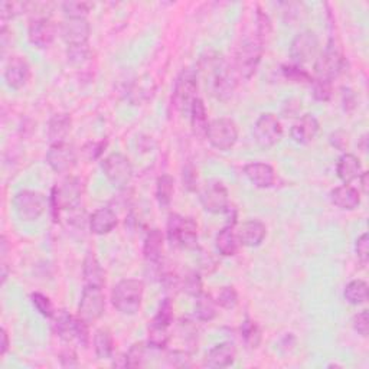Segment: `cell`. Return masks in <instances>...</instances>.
I'll return each mask as SVG.
<instances>
[{
	"instance_id": "1",
	"label": "cell",
	"mask_w": 369,
	"mask_h": 369,
	"mask_svg": "<svg viewBox=\"0 0 369 369\" xmlns=\"http://www.w3.org/2000/svg\"><path fill=\"white\" fill-rule=\"evenodd\" d=\"M204 74L207 78V86L214 95L225 100L232 95L234 88L237 86V74L231 71L229 66L221 57H208L202 61Z\"/></svg>"
},
{
	"instance_id": "2",
	"label": "cell",
	"mask_w": 369,
	"mask_h": 369,
	"mask_svg": "<svg viewBox=\"0 0 369 369\" xmlns=\"http://www.w3.org/2000/svg\"><path fill=\"white\" fill-rule=\"evenodd\" d=\"M144 294V284L140 280L126 278L115 284L111 293L113 306L123 314L131 316L136 314L143 301Z\"/></svg>"
},
{
	"instance_id": "3",
	"label": "cell",
	"mask_w": 369,
	"mask_h": 369,
	"mask_svg": "<svg viewBox=\"0 0 369 369\" xmlns=\"http://www.w3.org/2000/svg\"><path fill=\"white\" fill-rule=\"evenodd\" d=\"M263 53H264V38H261L258 33L257 35L245 38L238 46L236 55L234 71H236L237 77L244 79L253 77L261 61Z\"/></svg>"
},
{
	"instance_id": "4",
	"label": "cell",
	"mask_w": 369,
	"mask_h": 369,
	"mask_svg": "<svg viewBox=\"0 0 369 369\" xmlns=\"http://www.w3.org/2000/svg\"><path fill=\"white\" fill-rule=\"evenodd\" d=\"M167 240L173 247L193 249L198 247V224L192 218L172 214L167 221Z\"/></svg>"
},
{
	"instance_id": "5",
	"label": "cell",
	"mask_w": 369,
	"mask_h": 369,
	"mask_svg": "<svg viewBox=\"0 0 369 369\" xmlns=\"http://www.w3.org/2000/svg\"><path fill=\"white\" fill-rule=\"evenodd\" d=\"M82 198V183L77 178H66L57 187L53 188L51 198V209L54 214L65 209H75L81 204Z\"/></svg>"
},
{
	"instance_id": "6",
	"label": "cell",
	"mask_w": 369,
	"mask_h": 369,
	"mask_svg": "<svg viewBox=\"0 0 369 369\" xmlns=\"http://www.w3.org/2000/svg\"><path fill=\"white\" fill-rule=\"evenodd\" d=\"M198 75L192 68L183 70L176 82L172 94V106L179 113H187L191 110L192 103L198 98Z\"/></svg>"
},
{
	"instance_id": "7",
	"label": "cell",
	"mask_w": 369,
	"mask_h": 369,
	"mask_svg": "<svg viewBox=\"0 0 369 369\" xmlns=\"http://www.w3.org/2000/svg\"><path fill=\"white\" fill-rule=\"evenodd\" d=\"M345 66V58L341 49L334 45V42H329L325 51L319 55L314 62V74L316 79L333 81L337 78Z\"/></svg>"
},
{
	"instance_id": "8",
	"label": "cell",
	"mask_w": 369,
	"mask_h": 369,
	"mask_svg": "<svg viewBox=\"0 0 369 369\" xmlns=\"http://www.w3.org/2000/svg\"><path fill=\"white\" fill-rule=\"evenodd\" d=\"M13 207L22 221H37L46 209V199L37 191H21L13 199Z\"/></svg>"
},
{
	"instance_id": "9",
	"label": "cell",
	"mask_w": 369,
	"mask_h": 369,
	"mask_svg": "<svg viewBox=\"0 0 369 369\" xmlns=\"http://www.w3.org/2000/svg\"><path fill=\"white\" fill-rule=\"evenodd\" d=\"M207 139L215 149L227 152L238 140V127L231 119L212 120L207 130Z\"/></svg>"
},
{
	"instance_id": "10",
	"label": "cell",
	"mask_w": 369,
	"mask_h": 369,
	"mask_svg": "<svg viewBox=\"0 0 369 369\" xmlns=\"http://www.w3.org/2000/svg\"><path fill=\"white\" fill-rule=\"evenodd\" d=\"M199 200L204 209L211 214H221L229 208V198L221 180L211 179L199 189Z\"/></svg>"
},
{
	"instance_id": "11",
	"label": "cell",
	"mask_w": 369,
	"mask_h": 369,
	"mask_svg": "<svg viewBox=\"0 0 369 369\" xmlns=\"http://www.w3.org/2000/svg\"><path fill=\"white\" fill-rule=\"evenodd\" d=\"M254 140L263 149H270L276 146L283 138V127L277 115L273 113L261 114L253 129Z\"/></svg>"
},
{
	"instance_id": "12",
	"label": "cell",
	"mask_w": 369,
	"mask_h": 369,
	"mask_svg": "<svg viewBox=\"0 0 369 369\" xmlns=\"http://www.w3.org/2000/svg\"><path fill=\"white\" fill-rule=\"evenodd\" d=\"M106 310V297L103 289L86 286L82 290V296L78 306V317L88 325L97 322L104 314Z\"/></svg>"
},
{
	"instance_id": "13",
	"label": "cell",
	"mask_w": 369,
	"mask_h": 369,
	"mask_svg": "<svg viewBox=\"0 0 369 369\" xmlns=\"http://www.w3.org/2000/svg\"><path fill=\"white\" fill-rule=\"evenodd\" d=\"M103 172L115 188H126L133 178V166L127 156L113 153L103 162Z\"/></svg>"
},
{
	"instance_id": "14",
	"label": "cell",
	"mask_w": 369,
	"mask_h": 369,
	"mask_svg": "<svg viewBox=\"0 0 369 369\" xmlns=\"http://www.w3.org/2000/svg\"><path fill=\"white\" fill-rule=\"evenodd\" d=\"M319 49L317 35L312 30H305L296 35L290 45V57L296 65H303L316 57Z\"/></svg>"
},
{
	"instance_id": "15",
	"label": "cell",
	"mask_w": 369,
	"mask_h": 369,
	"mask_svg": "<svg viewBox=\"0 0 369 369\" xmlns=\"http://www.w3.org/2000/svg\"><path fill=\"white\" fill-rule=\"evenodd\" d=\"M59 33L70 48L84 46L90 39L91 26L86 18H66L59 28Z\"/></svg>"
},
{
	"instance_id": "16",
	"label": "cell",
	"mask_w": 369,
	"mask_h": 369,
	"mask_svg": "<svg viewBox=\"0 0 369 369\" xmlns=\"http://www.w3.org/2000/svg\"><path fill=\"white\" fill-rule=\"evenodd\" d=\"M46 163L57 173L70 172L77 164V152L68 143L51 144L46 155Z\"/></svg>"
},
{
	"instance_id": "17",
	"label": "cell",
	"mask_w": 369,
	"mask_h": 369,
	"mask_svg": "<svg viewBox=\"0 0 369 369\" xmlns=\"http://www.w3.org/2000/svg\"><path fill=\"white\" fill-rule=\"evenodd\" d=\"M28 38L37 48H49L57 38V26L49 18L33 19L28 29Z\"/></svg>"
},
{
	"instance_id": "18",
	"label": "cell",
	"mask_w": 369,
	"mask_h": 369,
	"mask_svg": "<svg viewBox=\"0 0 369 369\" xmlns=\"http://www.w3.org/2000/svg\"><path fill=\"white\" fill-rule=\"evenodd\" d=\"M30 78V66L22 57H12L5 68V81L13 90L25 87Z\"/></svg>"
},
{
	"instance_id": "19",
	"label": "cell",
	"mask_w": 369,
	"mask_h": 369,
	"mask_svg": "<svg viewBox=\"0 0 369 369\" xmlns=\"http://www.w3.org/2000/svg\"><path fill=\"white\" fill-rule=\"evenodd\" d=\"M319 130H321V124L316 117L313 114H305L293 124L290 136L299 144H309L316 139Z\"/></svg>"
},
{
	"instance_id": "20",
	"label": "cell",
	"mask_w": 369,
	"mask_h": 369,
	"mask_svg": "<svg viewBox=\"0 0 369 369\" xmlns=\"http://www.w3.org/2000/svg\"><path fill=\"white\" fill-rule=\"evenodd\" d=\"M237 349L231 342H223L215 345L204 359V365L208 368H227L236 362Z\"/></svg>"
},
{
	"instance_id": "21",
	"label": "cell",
	"mask_w": 369,
	"mask_h": 369,
	"mask_svg": "<svg viewBox=\"0 0 369 369\" xmlns=\"http://www.w3.org/2000/svg\"><path fill=\"white\" fill-rule=\"evenodd\" d=\"M244 173H245L247 179L253 183L254 187H257L260 189L272 188L274 184V180H276L274 169L267 163H260V162L248 163L244 167Z\"/></svg>"
},
{
	"instance_id": "22",
	"label": "cell",
	"mask_w": 369,
	"mask_h": 369,
	"mask_svg": "<svg viewBox=\"0 0 369 369\" xmlns=\"http://www.w3.org/2000/svg\"><path fill=\"white\" fill-rule=\"evenodd\" d=\"M73 120L71 115L66 113H58L51 117L48 123V140L51 144L65 143V139L68 138L71 131Z\"/></svg>"
},
{
	"instance_id": "23",
	"label": "cell",
	"mask_w": 369,
	"mask_h": 369,
	"mask_svg": "<svg viewBox=\"0 0 369 369\" xmlns=\"http://www.w3.org/2000/svg\"><path fill=\"white\" fill-rule=\"evenodd\" d=\"M267 234V228L261 221L251 220L244 223L240 229L237 231V237L240 241V245L244 247H258Z\"/></svg>"
},
{
	"instance_id": "24",
	"label": "cell",
	"mask_w": 369,
	"mask_h": 369,
	"mask_svg": "<svg viewBox=\"0 0 369 369\" xmlns=\"http://www.w3.org/2000/svg\"><path fill=\"white\" fill-rule=\"evenodd\" d=\"M117 224H119V218L111 208H100L90 216V229L95 236H106L117 227Z\"/></svg>"
},
{
	"instance_id": "25",
	"label": "cell",
	"mask_w": 369,
	"mask_h": 369,
	"mask_svg": "<svg viewBox=\"0 0 369 369\" xmlns=\"http://www.w3.org/2000/svg\"><path fill=\"white\" fill-rule=\"evenodd\" d=\"M330 200L334 207L345 211H354L361 204L359 191L350 184H342L330 192Z\"/></svg>"
},
{
	"instance_id": "26",
	"label": "cell",
	"mask_w": 369,
	"mask_h": 369,
	"mask_svg": "<svg viewBox=\"0 0 369 369\" xmlns=\"http://www.w3.org/2000/svg\"><path fill=\"white\" fill-rule=\"evenodd\" d=\"M82 274H84V281H86V286L100 287V289L104 287L106 273L103 270L102 264H100V261L93 253H88L86 260H84Z\"/></svg>"
},
{
	"instance_id": "27",
	"label": "cell",
	"mask_w": 369,
	"mask_h": 369,
	"mask_svg": "<svg viewBox=\"0 0 369 369\" xmlns=\"http://www.w3.org/2000/svg\"><path fill=\"white\" fill-rule=\"evenodd\" d=\"M163 234L160 229H150L144 240L143 254L149 264L159 265L163 256Z\"/></svg>"
},
{
	"instance_id": "28",
	"label": "cell",
	"mask_w": 369,
	"mask_h": 369,
	"mask_svg": "<svg viewBox=\"0 0 369 369\" xmlns=\"http://www.w3.org/2000/svg\"><path fill=\"white\" fill-rule=\"evenodd\" d=\"M337 173H338V178L345 184H349L350 182L359 179V176L362 175L361 160L355 155H350V153L342 155L337 164Z\"/></svg>"
},
{
	"instance_id": "29",
	"label": "cell",
	"mask_w": 369,
	"mask_h": 369,
	"mask_svg": "<svg viewBox=\"0 0 369 369\" xmlns=\"http://www.w3.org/2000/svg\"><path fill=\"white\" fill-rule=\"evenodd\" d=\"M215 245H216V249L225 257H232L237 254L240 241H238L236 229H234V225H227L216 234Z\"/></svg>"
},
{
	"instance_id": "30",
	"label": "cell",
	"mask_w": 369,
	"mask_h": 369,
	"mask_svg": "<svg viewBox=\"0 0 369 369\" xmlns=\"http://www.w3.org/2000/svg\"><path fill=\"white\" fill-rule=\"evenodd\" d=\"M191 127L192 133L198 139L207 138V130H208V113L204 102L200 98H196L191 106Z\"/></svg>"
},
{
	"instance_id": "31",
	"label": "cell",
	"mask_w": 369,
	"mask_h": 369,
	"mask_svg": "<svg viewBox=\"0 0 369 369\" xmlns=\"http://www.w3.org/2000/svg\"><path fill=\"white\" fill-rule=\"evenodd\" d=\"M53 319V328L58 337L64 341L74 339L75 317H73L66 310H55Z\"/></svg>"
},
{
	"instance_id": "32",
	"label": "cell",
	"mask_w": 369,
	"mask_h": 369,
	"mask_svg": "<svg viewBox=\"0 0 369 369\" xmlns=\"http://www.w3.org/2000/svg\"><path fill=\"white\" fill-rule=\"evenodd\" d=\"M94 350L98 359H110L114 354L113 334L108 329H98L94 334Z\"/></svg>"
},
{
	"instance_id": "33",
	"label": "cell",
	"mask_w": 369,
	"mask_h": 369,
	"mask_svg": "<svg viewBox=\"0 0 369 369\" xmlns=\"http://www.w3.org/2000/svg\"><path fill=\"white\" fill-rule=\"evenodd\" d=\"M216 301L215 299L208 293H200L196 297L195 305V316L200 322H211L216 316Z\"/></svg>"
},
{
	"instance_id": "34",
	"label": "cell",
	"mask_w": 369,
	"mask_h": 369,
	"mask_svg": "<svg viewBox=\"0 0 369 369\" xmlns=\"http://www.w3.org/2000/svg\"><path fill=\"white\" fill-rule=\"evenodd\" d=\"M152 345L139 342L134 343L129 352L126 354V366L129 368H143L147 365V358H149V352L152 350Z\"/></svg>"
},
{
	"instance_id": "35",
	"label": "cell",
	"mask_w": 369,
	"mask_h": 369,
	"mask_svg": "<svg viewBox=\"0 0 369 369\" xmlns=\"http://www.w3.org/2000/svg\"><path fill=\"white\" fill-rule=\"evenodd\" d=\"M175 192V180L171 175H162L156 183V199L162 208H167L172 202Z\"/></svg>"
},
{
	"instance_id": "36",
	"label": "cell",
	"mask_w": 369,
	"mask_h": 369,
	"mask_svg": "<svg viewBox=\"0 0 369 369\" xmlns=\"http://www.w3.org/2000/svg\"><path fill=\"white\" fill-rule=\"evenodd\" d=\"M345 300L350 305H362L368 299V284L363 280L350 281L343 292Z\"/></svg>"
},
{
	"instance_id": "37",
	"label": "cell",
	"mask_w": 369,
	"mask_h": 369,
	"mask_svg": "<svg viewBox=\"0 0 369 369\" xmlns=\"http://www.w3.org/2000/svg\"><path fill=\"white\" fill-rule=\"evenodd\" d=\"M241 334H243V339L247 343V346L253 348V349L258 348V345L261 342V330L254 321H251V319H245L243 326H241Z\"/></svg>"
},
{
	"instance_id": "38",
	"label": "cell",
	"mask_w": 369,
	"mask_h": 369,
	"mask_svg": "<svg viewBox=\"0 0 369 369\" xmlns=\"http://www.w3.org/2000/svg\"><path fill=\"white\" fill-rule=\"evenodd\" d=\"M215 301L220 308L225 310H232V309H236L238 305V293L232 286L223 287L220 293H218Z\"/></svg>"
},
{
	"instance_id": "39",
	"label": "cell",
	"mask_w": 369,
	"mask_h": 369,
	"mask_svg": "<svg viewBox=\"0 0 369 369\" xmlns=\"http://www.w3.org/2000/svg\"><path fill=\"white\" fill-rule=\"evenodd\" d=\"M172 321H173V303H172L171 299H164L160 303L158 313L153 317L152 322L156 325H160V326L169 328Z\"/></svg>"
},
{
	"instance_id": "40",
	"label": "cell",
	"mask_w": 369,
	"mask_h": 369,
	"mask_svg": "<svg viewBox=\"0 0 369 369\" xmlns=\"http://www.w3.org/2000/svg\"><path fill=\"white\" fill-rule=\"evenodd\" d=\"M93 8L88 2H65L62 9L66 15V18H86Z\"/></svg>"
},
{
	"instance_id": "41",
	"label": "cell",
	"mask_w": 369,
	"mask_h": 369,
	"mask_svg": "<svg viewBox=\"0 0 369 369\" xmlns=\"http://www.w3.org/2000/svg\"><path fill=\"white\" fill-rule=\"evenodd\" d=\"M26 3L19 2H2L0 3V19L3 22V26H6V22L13 19L15 16L21 15L26 9Z\"/></svg>"
},
{
	"instance_id": "42",
	"label": "cell",
	"mask_w": 369,
	"mask_h": 369,
	"mask_svg": "<svg viewBox=\"0 0 369 369\" xmlns=\"http://www.w3.org/2000/svg\"><path fill=\"white\" fill-rule=\"evenodd\" d=\"M30 300H32L33 308H35L42 316L49 317V319L54 316L55 310H54V306L51 303V300H49V297H46L42 293H32Z\"/></svg>"
},
{
	"instance_id": "43",
	"label": "cell",
	"mask_w": 369,
	"mask_h": 369,
	"mask_svg": "<svg viewBox=\"0 0 369 369\" xmlns=\"http://www.w3.org/2000/svg\"><path fill=\"white\" fill-rule=\"evenodd\" d=\"M182 289L183 292H187L189 296L198 297L200 293H202V278H200L199 273L191 272L187 277H184L182 283Z\"/></svg>"
},
{
	"instance_id": "44",
	"label": "cell",
	"mask_w": 369,
	"mask_h": 369,
	"mask_svg": "<svg viewBox=\"0 0 369 369\" xmlns=\"http://www.w3.org/2000/svg\"><path fill=\"white\" fill-rule=\"evenodd\" d=\"M283 74L287 79H292L294 82H313V78L310 77L309 73H306L300 65H284L283 66Z\"/></svg>"
},
{
	"instance_id": "45",
	"label": "cell",
	"mask_w": 369,
	"mask_h": 369,
	"mask_svg": "<svg viewBox=\"0 0 369 369\" xmlns=\"http://www.w3.org/2000/svg\"><path fill=\"white\" fill-rule=\"evenodd\" d=\"M313 97L317 102H329L332 97V81L325 79H313Z\"/></svg>"
},
{
	"instance_id": "46",
	"label": "cell",
	"mask_w": 369,
	"mask_h": 369,
	"mask_svg": "<svg viewBox=\"0 0 369 369\" xmlns=\"http://www.w3.org/2000/svg\"><path fill=\"white\" fill-rule=\"evenodd\" d=\"M88 323L84 322L81 317H75V329H74V339L82 346L87 348L90 343V330Z\"/></svg>"
},
{
	"instance_id": "47",
	"label": "cell",
	"mask_w": 369,
	"mask_h": 369,
	"mask_svg": "<svg viewBox=\"0 0 369 369\" xmlns=\"http://www.w3.org/2000/svg\"><path fill=\"white\" fill-rule=\"evenodd\" d=\"M106 146H107L106 140L90 142V143H87L86 146L82 147V155L86 156L87 160H95V159H98L100 156L103 155Z\"/></svg>"
},
{
	"instance_id": "48",
	"label": "cell",
	"mask_w": 369,
	"mask_h": 369,
	"mask_svg": "<svg viewBox=\"0 0 369 369\" xmlns=\"http://www.w3.org/2000/svg\"><path fill=\"white\" fill-rule=\"evenodd\" d=\"M352 326L361 334V337L366 338L369 332V313L368 310H362L361 313L355 314L352 319Z\"/></svg>"
},
{
	"instance_id": "49",
	"label": "cell",
	"mask_w": 369,
	"mask_h": 369,
	"mask_svg": "<svg viewBox=\"0 0 369 369\" xmlns=\"http://www.w3.org/2000/svg\"><path fill=\"white\" fill-rule=\"evenodd\" d=\"M355 249H357V256L359 261L362 264H366L369 260V236L366 232L362 234V236L357 240Z\"/></svg>"
},
{
	"instance_id": "50",
	"label": "cell",
	"mask_w": 369,
	"mask_h": 369,
	"mask_svg": "<svg viewBox=\"0 0 369 369\" xmlns=\"http://www.w3.org/2000/svg\"><path fill=\"white\" fill-rule=\"evenodd\" d=\"M196 182H198V173L193 166H187L183 169V187L188 191H196Z\"/></svg>"
},
{
	"instance_id": "51",
	"label": "cell",
	"mask_w": 369,
	"mask_h": 369,
	"mask_svg": "<svg viewBox=\"0 0 369 369\" xmlns=\"http://www.w3.org/2000/svg\"><path fill=\"white\" fill-rule=\"evenodd\" d=\"M330 143L339 149V150H345L348 147V143H349V138H348V134L343 133V131H337V133H333L332 136H330Z\"/></svg>"
},
{
	"instance_id": "52",
	"label": "cell",
	"mask_w": 369,
	"mask_h": 369,
	"mask_svg": "<svg viewBox=\"0 0 369 369\" xmlns=\"http://www.w3.org/2000/svg\"><path fill=\"white\" fill-rule=\"evenodd\" d=\"M61 363L62 366L65 368H73V366H77L78 365V361H77V355H75V352L71 350V349H66L64 350L62 354H61Z\"/></svg>"
},
{
	"instance_id": "53",
	"label": "cell",
	"mask_w": 369,
	"mask_h": 369,
	"mask_svg": "<svg viewBox=\"0 0 369 369\" xmlns=\"http://www.w3.org/2000/svg\"><path fill=\"white\" fill-rule=\"evenodd\" d=\"M8 349H9V337H8L6 329L3 328L2 329V345H0V355L5 357Z\"/></svg>"
},
{
	"instance_id": "54",
	"label": "cell",
	"mask_w": 369,
	"mask_h": 369,
	"mask_svg": "<svg viewBox=\"0 0 369 369\" xmlns=\"http://www.w3.org/2000/svg\"><path fill=\"white\" fill-rule=\"evenodd\" d=\"M359 180H361V188L363 193H368V173L362 172V175L359 176Z\"/></svg>"
}]
</instances>
